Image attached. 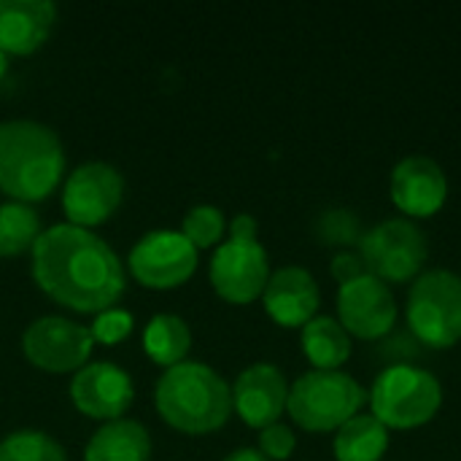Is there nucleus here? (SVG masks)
<instances>
[{
  "mask_svg": "<svg viewBox=\"0 0 461 461\" xmlns=\"http://www.w3.org/2000/svg\"><path fill=\"white\" fill-rule=\"evenodd\" d=\"M208 281L230 305L257 303L270 281V259L265 246L259 240L227 238L211 257Z\"/></svg>",
  "mask_w": 461,
  "mask_h": 461,
  "instance_id": "9d476101",
  "label": "nucleus"
},
{
  "mask_svg": "<svg viewBox=\"0 0 461 461\" xmlns=\"http://www.w3.org/2000/svg\"><path fill=\"white\" fill-rule=\"evenodd\" d=\"M330 273H332V278H335L340 286H346V284H351V281L367 276V267H365V262H362L359 254H354V251H340V254L332 257Z\"/></svg>",
  "mask_w": 461,
  "mask_h": 461,
  "instance_id": "cd10ccee",
  "label": "nucleus"
},
{
  "mask_svg": "<svg viewBox=\"0 0 461 461\" xmlns=\"http://www.w3.org/2000/svg\"><path fill=\"white\" fill-rule=\"evenodd\" d=\"M367 405V389L343 370H311L289 386L286 413L292 421L311 432H338L348 419L362 413Z\"/></svg>",
  "mask_w": 461,
  "mask_h": 461,
  "instance_id": "39448f33",
  "label": "nucleus"
},
{
  "mask_svg": "<svg viewBox=\"0 0 461 461\" xmlns=\"http://www.w3.org/2000/svg\"><path fill=\"white\" fill-rule=\"evenodd\" d=\"M132 324H135L132 313L113 305V308L95 316L89 332H92V340L100 343V346H119L132 335Z\"/></svg>",
  "mask_w": 461,
  "mask_h": 461,
  "instance_id": "a878e982",
  "label": "nucleus"
},
{
  "mask_svg": "<svg viewBox=\"0 0 461 461\" xmlns=\"http://www.w3.org/2000/svg\"><path fill=\"white\" fill-rule=\"evenodd\" d=\"M289 384L286 375L273 362L249 365L232 384V413L251 429H265L278 424L286 413Z\"/></svg>",
  "mask_w": 461,
  "mask_h": 461,
  "instance_id": "4468645a",
  "label": "nucleus"
},
{
  "mask_svg": "<svg viewBox=\"0 0 461 461\" xmlns=\"http://www.w3.org/2000/svg\"><path fill=\"white\" fill-rule=\"evenodd\" d=\"M95 340L89 327L70 321L65 316H41L22 332V354L24 359L54 375L78 373L89 365Z\"/></svg>",
  "mask_w": 461,
  "mask_h": 461,
  "instance_id": "6e6552de",
  "label": "nucleus"
},
{
  "mask_svg": "<svg viewBox=\"0 0 461 461\" xmlns=\"http://www.w3.org/2000/svg\"><path fill=\"white\" fill-rule=\"evenodd\" d=\"M76 411L95 421H119L135 400L132 378L113 362H89L70 381Z\"/></svg>",
  "mask_w": 461,
  "mask_h": 461,
  "instance_id": "ddd939ff",
  "label": "nucleus"
},
{
  "mask_svg": "<svg viewBox=\"0 0 461 461\" xmlns=\"http://www.w3.org/2000/svg\"><path fill=\"white\" fill-rule=\"evenodd\" d=\"M265 313L284 330H303L321 305V292L316 278L297 265L270 273V281L262 292Z\"/></svg>",
  "mask_w": 461,
  "mask_h": 461,
  "instance_id": "dca6fc26",
  "label": "nucleus"
},
{
  "mask_svg": "<svg viewBox=\"0 0 461 461\" xmlns=\"http://www.w3.org/2000/svg\"><path fill=\"white\" fill-rule=\"evenodd\" d=\"M192 348V330L176 313H157L149 319L143 330V351L159 367H176L186 362Z\"/></svg>",
  "mask_w": 461,
  "mask_h": 461,
  "instance_id": "412c9836",
  "label": "nucleus"
},
{
  "mask_svg": "<svg viewBox=\"0 0 461 461\" xmlns=\"http://www.w3.org/2000/svg\"><path fill=\"white\" fill-rule=\"evenodd\" d=\"M0 461H68L65 448L41 429H16L0 440Z\"/></svg>",
  "mask_w": 461,
  "mask_h": 461,
  "instance_id": "5701e85b",
  "label": "nucleus"
},
{
  "mask_svg": "<svg viewBox=\"0 0 461 461\" xmlns=\"http://www.w3.org/2000/svg\"><path fill=\"white\" fill-rule=\"evenodd\" d=\"M65 176L59 135L32 119L0 122V192L14 203H41Z\"/></svg>",
  "mask_w": 461,
  "mask_h": 461,
  "instance_id": "f03ea898",
  "label": "nucleus"
},
{
  "mask_svg": "<svg viewBox=\"0 0 461 461\" xmlns=\"http://www.w3.org/2000/svg\"><path fill=\"white\" fill-rule=\"evenodd\" d=\"M338 321L359 340H381L397 324V300L392 286L375 276H362L338 289Z\"/></svg>",
  "mask_w": 461,
  "mask_h": 461,
  "instance_id": "f8f14e48",
  "label": "nucleus"
},
{
  "mask_svg": "<svg viewBox=\"0 0 461 461\" xmlns=\"http://www.w3.org/2000/svg\"><path fill=\"white\" fill-rule=\"evenodd\" d=\"M408 330L427 348H454L461 340V276L421 273L408 294Z\"/></svg>",
  "mask_w": 461,
  "mask_h": 461,
  "instance_id": "423d86ee",
  "label": "nucleus"
},
{
  "mask_svg": "<svg viewBox=\"0 0 461 461\" xmlns=\"http://www.w3.org/2000/svg\"><path fill=\"white\" fill-rule=\"evenodd\" d=\"M124 197V178L108 162H84L62 184V211L68 224L92 230L105 224Z\"/></svg>",
  "mask_w": 461,
  "mask_h": 461,
  "instance_id": "9b49d317",
  "label": "nucleus"
},
{
  "mask_svg": "<svg viewBox=\"0 0 461 461\" xmlns=\"http://www.w3.org/2000/svg\"><path fill=\"white\" fill-rule=\"evenodd\" d=\"M224 461H270L267 456H262L259 454V448H238V451H232L230 456Z\"/></svg>",
  "mask_w": 461,
  "mask_h": 461,
  "instance_id": "c756f323",
  "label": "nucleus"
},
{
  "mask_svg": "<svg viewBox=\"0 0 461 461\" xmlns=\"http://www.w3.org/2000/svg\"><path fill=\"white\" fill-rule=\"evenodd\" d=\"M359 257L370 276L384 284H408L421 276L429 257L427 235L411 219H389L367 230L359 243Z\"/></svg>",
  "mask_w": 461,
  "mask_h": 461,
  "instance_id": "0eeeda50",
  "label": "nucleus"
},
{
  "mask_svg": "<svg viewBox=\"0 0 461 461\" xmlns=\"http://www.w3.org/2000/svg\"><path fill=\"white\" fill-rule=\"evenodd\" d=\"M230 238H238V240H257V232H259V224L251 213H238L232 221H230Z\"/></svg>",
  "mask_w": 461,
  "mask_h": 461,
  "instance_id": "c85d7f7f",
  "label": "nucleus"
},
{
  "mask_svg": "<svg viewBox=\"0 0 461 461\" xmlns=\"http://www.w3.org/2000/svg\"><path fill=\"white\" fill-rule=\"evenodd\" d=\"M389 194L400 213L411 219H429L448 200V178L432 157L413 154L394 165Z\"/></svg>",
  "mask_w": 461,
  "mask_h": 461,
  "instance_id": "2eb2a0df",
  "label": "nucleus"
},
{
  "mask_svg": "<svg viewBox=\"0 0 461 461\" xmlns=\"http://www.w3.org/2000/svg\"><path fill=\"white\" fill-rule=\"evenodd\" d=\"M197 249L181 235V230L146 232L130 251V276L146 289H178L197 270Z\"/></svg>",
  "mask_w": 461,
  "mask_h": 461,
  "instance_id": "1a4fd4ad",
  "label": "nucleus"
},
{
  "mask_svg": "<svg viewBox=\"0 0 461 461\" xmlns=\"http://www.w3.org/2000/svg\"><path fill=\"white\" fill-rule=\"evenodd\" d=\"M389 448V429L373 413H357L335 432L338 461H381Z\"/></svg>",
  "mask_w": 461,
  "mask_h": 461,
  "instance_id": "aec40b11",
  "label": "nucleus"
},
{
  "mask_svg": "<svg viewBox=\"0 0 461 461\" xmlns=\"http://www.w3.org/2000/svg\"><path fill=\"white\" fill-rule=\"evenodd\" d=\"M303 354L313 370H340L351 359V335L332 316H316L303 327Z\"/></svg>",
  "mask_w": 461,
  "mask_h": 461,
  "instance_id": "6ab92c4d",
  "label": "nucleus"
},
{
  "mask_svg": "<svg viewBox=\"0 0 461 461\" xmlns=\"http://www.w3.org/2000/svg\"><path fill=\"white\" fill-rule=\"evenodd\" d=\"M294 448H297V438H294L292 427L278 421V424L259 429V454L270 461L292 459Z\"/></svg>",
  "mask_w": 461,
  "mask_h": 461,
  "instance_id": "bb28decb",
  "label": "nucleus"
},
{
  "mask_svg": "<svg viewBox=\"0 0 461 461\" xmlns=\"http://www.w3.org/2000/svg\"><path fill=\"white\" fill-rule=\"evenodd\" d=\"M313 235L321 246H332V249H359L365 230L362 221L354 211L348 208H330L324 213H319V219L313 221Z\"/></svg>",
  "mask_w": 461,
  "mask_h": 461,
  "instance_id": "b1692460",
  "label": "nucleus"
},
{
  "mask_svg": "<svg viewBox=\"0 0 461 461\" xmlns=\"http://www.w3.org/2000/svg\"><path fill=\"white\" fill-rule=\"evenodd\" d=\"M84 461H151V435L135 419L108 421L89 438Z\"/></svg>",
  "mask_w": 461,
  "mask_h": 461,
  "instance_id": "a211bd4d",
  "label": "nucleus"
},
{
  "mask_svg": "<svg viewBox=\"0 0 461 461\" xmlns=\"http://www.w3.org/2000/svg\"><path fill=\"white\" fill-rule=\"evenodd\" d=\"M373 416L386 429H419L429 424L443 405V386L438 375L408 362H394L381 370L367 392Z\"/></svg>",
  "mask_w": 461,
  "mask_h": 461,
  "instance_id": "20e7f679",
  "label": "nucleus"
},
{
  "mask_svg": "<svg viewBox=\"0 0 461 461\" xmlns=\"http://www.w3.org/2000/svg\"><path fill=\"white\" fill-rule=\"evenodd\" d=\"M30 254L35 286L68 311L97 316L124 294V262L92 230L54 224L41 232Z\"/></svg>",
  "mask_w": 461,
  "mask_h": 461,
  "instance_id": "f257e3e1",
  "label": "nucleus"
},
{
  "mask_svg": "<svg viewBox=\"0 0 461 461\" xmlns=\"http://www.w3.org/2000/svg\"><path fill=\"white\" fill-rule=\"evenodd\" d=\"M5 70H8V57H5V54L0 51V78L5 76Z\"/></svg>",
  "mask_w": 461,
  "mask_h": 461,
  "instance_id": "7c9ffc66",
  "label": "nucleus"
},
{
  "mask_svg": "<svg viewBox=\"0 0 461 461\" xmlns=\"http://www.w3.org/2000/svg\"><path fill=\"white\" fill-rule=\"evenodd\" d=\"M157 413L181 435L219 432L232 416V386L205 362L167 367L154 392Z\"/></svg>",
  "mask_w": 461,
  "mask_h": 461,
  "instance_id": "7ed1b4c3",
  "label": "nucleus"
},
{
  "mask_svg": "<svg viewBox=\"0 0 461 461\" xmlns=\"http://www.w3.org/2000/svg\"><path fill=\"white\" fill-rule=\"evenodd\" d=\"M57 22L51 0H0V51L27 57L38 51Z\"/></svg>",
  "mask_w": 461,
  "mask_h": 461,
  "instance_id": "f3484780",
  "label": "nucleus"
},
{
  "mask_svg": "<svg viewBox=\"0 0 461 461\" xmlns=\"http://www.w3.org/2000/svg\"><path fill=\"white\" fill-rule=\"evenodd\" d=\"M41 219L24 203H3L0 205V257L14 259L24 251H32L41 238Z\"/></svg>",
  "mask_w": 461,
  "mask_h": 461,
  "instance_id": "4be33fe9",
  "label": "nucleus"
},
{
  "mask_svg": "<svg viewBox=\"0 0 461 461\" xmlns=\"http://www.w3.org/2000/svg\"><path fill=\"white\" fill-rule=\"evenodd\" d=\"M227 221L224 213L216 205H194L186 211L181 221V235L200 251V249H213L224 243Z\"/></svg>",
  "mask_w": 461,
  "mask_h": 461,
  "instance_id": "393cba45",
  "label": "nucleus"
}]
</instances>
